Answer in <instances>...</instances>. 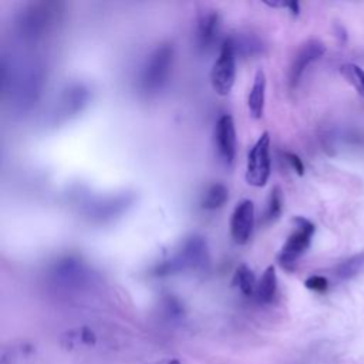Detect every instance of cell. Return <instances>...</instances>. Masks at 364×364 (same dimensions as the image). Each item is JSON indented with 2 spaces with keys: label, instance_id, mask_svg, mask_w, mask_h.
Here are the masks:
<instances>
[{
  "label": "cell",
  "instance_id": "6da1fadb",
  "mask_svg": "<svg viewBox=\"0 0 364 364\" xmlns=\"http://www.w3.org/2000/svg\"><path fill=\"white\" fill-rule=\"evenodd\" d=\"M173 61V47L169 43L158 46L146 58L145 65L142 67L139 84L141 90L148 94L159 92L168 82L171 68Z\"/></svg>",
  "mask_w": 364,
  "mask_h": 364
},
{
  "label": "cell",
  "instance_id": "7a4b0ae2",
  "mask_svg": "<svg viewBox=\"0 0 364 364\" xmlns=\"http://www.w3.org/2000/svg\"><path fill=\"white\" fill-rule=\"evenodd\" d=\"M208 257L206 240L202 236L193 235L183 242L181 249L172 257L158 264L155 273L158 276H168L189 269H198L208 262Z\"/></svg>",
  "mask_w": 364,
  "mask_h": 364
},
{
  "label": "cell",
  "instance_id": "3957f363",
  "mask_svg": "<svg viewBox=\"0 0 364 364\" xmlns=\"http://www.w3.org/2000/svg\"><path fill=\"white\" fill-rule=\"evenodd\" d=\"M53 6V3H34L18 13L16 27L24 41H36L44 36L54 18Z\"/></svg>",
  "mask_w": 364,
  "mask_h": 364
},
{
  "label": "cell",
  "instance_id": "277c9868",
  "mask_svg": "<svg viewBox=\"0 0 364 364\" xmlns=\"http://www.w3.org/2000/svg\"><path fill=\"white\" fill-rule=\"evenodd\" d=\"M293 223H294L296 229L287 237L280 253L277 255L279 264L289 272L294 270L297 259L309 249V246L311 243V237L316 230L314 225L303 216H296L293 219Z\"/></svg>",
  "mask_w": 364,
  "mask_h": 364
},
{
  "label": "cell",
  "instance_id": "5b68a950",
  "mask_svg": "<svg viewBox=\"0 0 364 364\" xmlns=\"http://www.w3.org/2000/svg\"><path fill=\"white\" fill-rule=\"evenodd\" d=\"M13 85V100L20 111L28 109L36 102L41 85H43V70L38 64L30 63L10 80Z\"/></svg>",
  "mask_w": 364,
  "mask_h": 364
},
{
  "label": "cell",
  "instance_id": "8992f818",
  "mask_svg": "<svg viewBox=\"0 0 364 364\" xmlns=\"http://www.w3.org/2000/svg\"><path fill=\"white\" fill-rule=\"evenodd\" d=\"M270 176V136L263 132L247 154L245 179L249 185L262 188Z\"/></svg>",
  "mask_w": 364,
  "mask_h": 364
},
{
  "label": "cell",
  "instance_id": "52a82bcc",
  "mask_svg": "<svg viewBox=\"0 0 364 364\" xmlns=\"http://www.w3.org/2000/svg\"><path fill=\"white\" fill-rule=\"evenodd\" d=\"M236 78V53L230 38L222 43L219 57L213 63L210 71V82L216 94L228 95L235 84Z\"/></svg>",
  "mask_w": 364,
  "mask_h": 364
},
{
  "label": "cell",
  "instance_id": "ba28073f",
  "mask_svg": "<svg viewBox=\"0 0 364 364\" xmlns=\"http://www.w3.org/2000/svg\"><path fill=\"white\" fill-rule=\"evenodd\" d=\"M326 51V47L324 44L320 41V40H316V38H311V40H307L306 43H303L300 46V48L297 50V53L294 54L293 57V61L290 64V70H289V84L290 87H296L304 71L307 70V67L317 61Z\"/></svg>",
  "mask_w": 364,
  "mask_h": 364
},
{
  "label": "cell",
  "instance_id": "9c48e42d",
  "mask_svg": "<svg viewBox=\"0 0 364 364\" xmlns=\"http://www.w3.org/2000/svg\"><path fill=\"white\" fill-rule=\"evenodd\" d=\"M255 226V205L250 199L240 200L230 218V235L237 245L249 242Z\"/></svg>",
  "mask_w": 364,
  "mask_h": 364
},
{
  "label": "cell",
  "instance_id": "30bf717a",
  "mask_svg": "<svg viewBox=\"0 0 364 364\" xmlns=\"http://www.w3.org/2000/svg\"><path fill=\"white\" fill-rule=\"evenodd\" d=\"M215 142L219 156L226 164H232L236 155V129L230 115L225 114L218 119L215 127Z\"/></svg>",
  "mask_w": 364,
  "mask_h": 364
},
{
  "label": "cell",
  "instance_id": "8fae6325",
  "mask_svg": "<svg viewBox=\"0 0 364 364\" xmlns=\"http://www.w3.org/2000/svg\"><path fill=\"white\" fill-rule=\"evenodd\" d=\"M53 277L63 286H80L88 279L87 266L75 257H64L53 267Z\"/></svg>",
  "mask_w": 364,
  "mask_h": 364
},
{
  "label": "cell",
  "instance_id": "7c38bea8",
  "mask_svg": "<svg viewBox=\"0 0 364 364\" xmlns=\"http://www.w3.org/2000/svg\"><path fill=\"white\" fill-rule=\"evenodd\" d=\"M219 27L220 18L215 10H206L199 14L196 24V41L202 50H206L215 43L219 34Z\"/></svg>",
  "mask_w": 364,
  "mask_h": 364
},
{
  "label": "cell",
  "instance_id": "4fadbf2b",
  "mask_svg": "<svg viewBox=\"0 0 364 364\" xmlns=\"http://www.w3.org/2000/svg\"><path fill=\"white\" fill-rule=\"evenodd\" d=\"M88 98H90V92L84 85L75 84L68 87L61 95L60 105H58V111H60L58 115L70 117L77 114L87 104Z\"/></svg>",
  "mask_w": 364,
  "mask_h": 364
},
{
  "label": "cell",
  "instance_id": "5bb4252c",
  "mask_svg": "<svg viewBox=\"0 0 364 364\" xmlns=\"http://www.w3.org/2000/svg\"><path fill=\"white\" fill-rule=\"evenodd\" d=\"M264 94H266V74L263 70H257L253 85L247 97V108L253 118H260L264 109Z\"/></svg>",
  "mask_w": 364,
  "mask_h": 364
},
{
  "label": "cell",
  "instance_id": "9a60e30c",
  "mask_svg": "<svg viewBox=\"0 0 364 364\" xmlns=\"http://www.w3.org/2000/svg\"><path fill=\"white\" fill-rule=\"evenodd\" d=\"M276 291H277V276H276V269L272 264V266L266 267L260 280L257 282L255 297L259 303L266 304V303L273 301Z\"/></svg>",
  "mask_w": 364,
  "mask_h": 364
},
{
  "label": "cell",
  "instance_id": "2e32d148",
  "mask_svg": "<svg viewBox=\"0 0 364 364\" xmlns=\"http://www.w3.org/2000/svg\"><path fill=\"white\" fill-rule=\"evenodd\" d=\"M364 272V252L355 253L348 259L338 263L334 269V274L340 280H350L360 276Z\"/></svg>",
  "mask_w": 364,
  "mask_h": 364
},
{
  "label": "cell",
  "instance_id": "e0dca14e",
  "mask_svg": "<svg viewBox=\"0 0 364 364\" xmlns=\"http://www.w3.org/2000/svg\"><path fill=\"white\" fill-rule=\"evenodd\" d=\"M229 198V191L223 183H213L206 191L200 205L206 210H215L222 208Z\"/></svg>",
  "mask_w": 364,
  "mask_h": 364
},
{
  "label": "cell",
  "instance_id": "ac0fdd59",
  "mask_svg": "<svg viewBox=\"0 0 364 364\" xmlns=\"http://www.w3.org/2000/svg\"><path fill=\"white\" fill-rule=\"evenodd\" d=\"M232 44H233V48H235V53L236 54H243V55H255V54H259L263 48L262 43L259 38L250 36V34H246V36H237V37H229Z\"/></svg>",
  "mask_w": 364,
  "mask_h": 364
},
{
  "label": "cell",
  "instance_id": "d6986e66",
  "mask_svg": "<svg viewBox=\"0 0 364 364\" xmlns=\"http://www.w3.org/2000/svg\"><path fill=\"white\" fill-rule=\"evenodd\" d=\"M235 284L239 286L240 291L245 296H253L256 291L257 283H256V277H255V273L252 272V269L247 267L246 264H240L235 273Z\"/></svg>",
  "mask_w": 364,
  "mask_h": 364
},
{
  "label": "cell",
  "instance_id": "ffe728a7",
  "mask_svg": "<svg viewBox=\"0 0 364 364\" xmlns=\"http://www.w3.org/2000/svg\"><path fill=\"white\" fill-rule=\"evenodd\" d=\"M340 73L346 81L354 87L357 94L364 98V70L355 64L347 63L340 67Z\"/></svg>",
  "mask_w": 364,
  "mask_h": 364
},
{
  "label": "cell",
  "instance_id": "44dd1931",
  "mask_svg": "<svg viewBox=\"0 0 364 364\" xmlns=\"http://www.w3.org/2000/svg\"><path fill=\"white\" fill-rule=\"evenodd\" d=\"M283 210V192L280 189V186H274L270 191L269 199H267V205H266V210H264V222L270 223L274 222L280 213Z\"/></svg>",
  "mask_w": 364,
  "mask_h": 364
},
{
  "label": "cell",
  "instance_id": "7402d4cb",
  "mask_svg": "<svg viewBox=\"0 0 364 364\" xmlns=\"http://www.w3.org/2000/svg\"><path fill=\"white\" fill-rule=\"evenodd\" d=\"M65 338H67V344L70 343V346H77V344L94 346L95 344V334L87 327L70 331L68 336H65Z\"/></svg>",
  "mask_w": 364,
  "mask_h": 364
},
{
  "label": "cell",
  "instance_id": "603a6c76",
  "mask_svg": "<svg viewBox=\"0 0 364 364\" xmlns=\"http://www.w3.org/2000/svg\"><path fill=\"white\" fill-rule=\"evenodd\" d=\"M304 286L313 291H317V293H324L327 289H328V282L324 276H318V274H314V276H310L309 279H306L304 282Z\"/></svg>",
  "mask_w": 364,
  "mask_h": 364
},
{
  "label": "cell",
  "instance_id": "cb8c5ba5",
  "mask_svg": "<svg viewBox=\"0 0 364 364\" xmlns=\"http://www.w3.org/2000/svg\"><path fill=\"white\" fill-rule=\"evenodd\" d=\"M286 158H287V162L291 165V168H293L299 175H303V173H304V165H303L301 159H300L296 154L287 152V154H286Z\"/></svg>",
  "mask_w": 364,
  "mask_h": 364
},
{
  "label": "cell",
  "instance_id": "d4e9b609",
  "mask_svg": "<svg viewBox=\"0 0 364 364\" xmlns=\"http://www.w3.org/2000/svg\"><path fill=\"white\" fill-rule=\"evenodd\" d=\"M284 7H287L294 16H297L300 13V6L297 1H284Z\"/></svg>",
  "mask_w": 364,
  "mask_h": 364
},
{
  "label": "cell",
  "instance_id": "484cf974",
  "mask_svg": "<svg viewBox=\"0 0 364 364\" xmlns=\"http://www.w3.org/2000/svg\"><path fill=\"white\" fill-rule=\"evenodd\" d=\"M161 364H181V361H179V360H176V358H171V360L162 361Z\"/></svg>",
  "mask_w": 364,
  "mask_h": 364
}]
</instances>
